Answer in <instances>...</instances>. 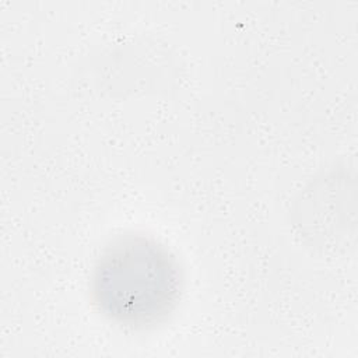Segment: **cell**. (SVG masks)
Listing matches in <instances>:
<instances>
[{
	"label": "cell",
	"instance_id": "obj_1",
	"mask_svg": "<svg viewBox=\"0 0 358 358\" xmlns=\"http://www.w3.org/2000/svg\"><path fill=\"white\" fill-rule=\"evenodd\" d=\"M182 271L173 255L144 235H123L101 253L91 292L98 310L130 329L161 322L176 306Z\"/></svg>",
	"mask_w": 358,
	"mask_h": 358
}]
</instances>
